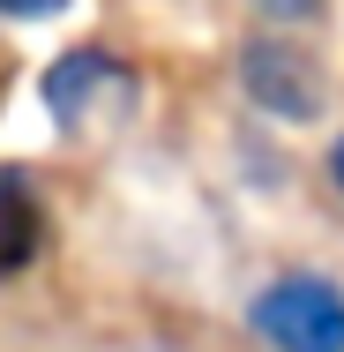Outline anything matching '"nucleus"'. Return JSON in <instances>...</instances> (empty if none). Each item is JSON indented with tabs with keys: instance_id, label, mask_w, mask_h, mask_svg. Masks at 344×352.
I'll return each mask as SVG.
<instances>
[{
	"instance_id": "2",
	"label": "nucleus",
	"mask_w": 344,
	"mask_h": 352,
	"mask_svg": "<svg viewBox=\"0 0 344 352\" xmlns=\"http://www.w3.org/2000/svg\"><path fill=\"white\" fill-rule=\"evenodd\" d=\"M240 90L270 113V120H314L322 113V68L299 38H255L240 53Z\"/></svg>"
},
{
	"instance_id": "3",
	"label": "nucleus",
	"mask_w": 344,
	"mask_h": 352,
	"mask_svg": "<svg viewBox=\"0 0 344 352\" xmlns=\"http://www.w3.org/2000/svg\"><path fill=\"white\" fill-rule=\"evenodd\" d=\"M38 90H45V113H53L60 128H82V120L105 105V90H128V68L105 60V53H68V60L45 68Z\"/></svg>"
},
{
	"instance_id": "1",
	"label": "nucleus",
	"mask_w": 344,
	"mask_h": 352,
	"mask_svg": "<svg viewBox=\"0 0 344 352\" xmlns=\"http://www.w3.org/2000/svg\"><path fill=\"white\" fill-rule=\"evenodd\" d=\"M247 330L270 352H344V292L330 278H277L255 292Z\"/></svg>"
},
{
	"instance_id": "7",
	"label": "nucleus",
	"mask_w": 344,
	"mask_h": 352,
	"mask_svg": "<svg viewBox=\"0 0 344 352\" xmlns=\"http://www.w3.org/2000/svg\"><path fill=\"white\" fill-rule=\"evenodd\" d=\"M330 180H337V195H344V135L330 142Z\"/></svg>"
},
{
	"instance_id": "5",
	"label": "nucleus",
	"mask_w": 344,
	"mask_h": 352,
	"mask_svg": "<svg viewBox=\"0 0 344 352\" xmlns=\"http://www.w3.org/2000/svg\"><path fill=\"white\" fill-rule=\"evenodd\" d=\"M255 8H262V23H277V30H299V23L322 15V0H255Z\"/></svg>"
},
{
	"instance_id": "4",
	"label": "nucleus",
	"mask_w": 344,
	"mask_h": 352,
	"mask_svg": "<svg viewBox=\"0 0 344 352\" xmlns=\"http://www.w3.org/2000/svg\"><path fill=\"white\" fill-rule=\"evenodd\" d=\"M38 240H45V210H38V195H30V180L0 165V278H15V270H30V255H38Z\"/></svg>"
},
{
	"instance_id": "6",
	"label": "nucleus",
	"mask_w": 344,
	"mask_h": 352,
	"mask_svg": "<svg viewBox=\"0 0 344 352\" xmlns=\"http://www.w3.org/2000/svg\"><path fill=\"white\" fill-rule=\"evenodd\" d=\"M60 0H0V15H53Z\"/></svg>"
}]
</instances>
